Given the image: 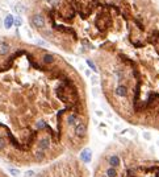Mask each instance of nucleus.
Listing matches in <instances>:
<instances>
[{
	"instance_id": "12",
	"label": "nucleus",
	"mask_w": 159,
	"mask_h": 177,
	"mask_svg": "<svg viewBox=\"0 0 159 177\" xmlns=\"http://www.w3.org/2000/svg\"><path fill=\"white\" fill-rule=\"evenodd\" d=\"M8 172H9L13 177H19L20 175H21V172H20L19 169H16V168H8Z\"/></svg>"
},
{
	"instance_id": "8",
	"label": "nucleus",
	"mask_w": 159,
	"mask_h": 177,
	"mask_svg": "<svg viewBox=\"0 0 159 177\" xmlns=\"http://www.w3.org/2000/svg\"><path fill=\"white\" fill-rule=\"evenodd\" d=\"M25 5H24L22 3H17V4H15L13 5V11L16 12V13H19V15H21V13H24L25 12Z\"/></svg>"
},
{
	"instance_id": "14",
	"label": "nucleus",
	"mask_w": 159,
	"mask_h": 177,
	"mask_svg": "<svg viewBox=\"0 0 159 177\" xmlns=\"http://www.w3.org/2000/svg\"><path fill=\"white\" fill-rule=\"evenodd\" d=\"M13 25H16V27H21L22 25V19L21 17H20V16H17V17H16L15 19V23H13Z\"/></svg>"
},
{
	"instance_id": "9",
	"label": "nucleus",
	"mask_w": 159,
	"mask_h": 177,
	"mask_svg": "<svg viewBox=\"0 0 159 177\" xmlns=\"http://www.w3.org/2000/svg\"><path fill=\"white\" fill-rule=\"evenodd\" d=\"M9 52V45L7 42H0V56H5Z\"/></svg>"
},
{
	"instance_id": "22",
	"label": "nucleus",
	"mask_w": 159,
	"mask_h": 177,
	"mask_svg": "<svg viewBox=\"0 0 159 177\" xmlns=\"http://www.w3.org/2000/svg\"><path fill=\"white\" fill-rule=\"evenodd\" d=\"M96 114H97L99 116H101V115H103V112H101V111H96Z\"/></svg>"
},
{
	"instance_id": "2",
	"label": "nucleus",
	"mask_w": 159,
	"mask_h": 177,
	"mask_svg": "<svg viewBox=\"0 0 159 177\" xmlns=\"http://www.w3.org/2000/svg\"><path fill=\"white\" fill-rule=\"evenodd\" d=\"M80 160L84 164H90L92 161V150L91 148H84L80 152Z\"/></svg>"
},
{
	"instance_id": "1",
	"label": "nucleus",
	"mask_w": 159,
	"mask_h": 177,
	"mask_svg": "<svg viewBox=\"0 0 159 177\" xmlns=\"http://www.w3.org/2000/svg\"><path fill=\"white\" fill-rule=\"evenodd\" d=\"M74 134L78 136V138H83V136H86L87 134V127L86 124L80 122V120H78L76 124L74 126Z\"/></svg>"
},
{
	"instance_id": "4",
	"label": "nucleus",
	"mask_w": 159,
	"mask_h": 177,
	"mask_svg": "<svg viewBox=\"0 0 159 177\" xmlns=\"http://www.w3.org/2000/svg\"><path fill=\"white\" fill-rule=\"evenodd\" d=\"M50 147V139L49 138H42L38 140V150H41L45 152L46 150H49Z\"/></svg>"
},
{
	"instance_id": "7",
	"label": "nucleus",
	"mask_w": 159,
	"mask_h": 177,
	"mask_svg": "<svg viewBox=\"0 0 159 177\" xmlns=\"http://www.w3.org/2000/svg\"><path fill=\"white\" fill-rule=\"evenodd\" d=\"M13 23H15L13 16H12V15H8L7 17L4 19V28H5V29H11L12 25H13Z\"/></svg>"
},
{
	"instance_id": "3",
	"label": "nucleus",
	"mask_w": 159,
	"mask_h": 177,
	"mask_svg": "<svg viewBox=\"0 0 159 177\" xmlns=\"http://www.w3.org/2000/svg\"><path fill=\"white\" fill-rule=\"evenodd\" d=\"M32 24L37 28V29H41V28L45 27V19H43L42 15H34L33 17H32Z\"/></svg>"
},
{
	"instance_id": "18",
	"label": "nucleus",
	"mask_w": 159,
	"mask_h": 177,
	"mask_svg": "<svg viewBox=\"0 0 159 177\" xmlns=\"http://www.w3.org/2000/svg\"><path fill=\"white\" fill-rule=\"evenodd\" d=\"M5 139L3 138V136H0V150H4L5 148Z\"/></svg>"
},
{
	"instance_id": "17",
	"label": "nucleus",
	"mask_w": 159,
	"mask_h": 177,
	"mask_svg": "<svg viewBox=\"0 0 159 177\" xmlns=\"http://www.w3.org/2000/svg\"><path fill=\"white\" fill-rule=\"evenodd\" d=\"M87 65H88L93 71H96V70H97V69H96V66H95V63H93L92 61H91V60H87Z\"/></svg>"
},
{
	"instance_id": "10",
	"label": "nucleus",
	"mask_w": 159,
	"mask_h": 177,
	"mask_svg": "<svg viewBox=\"0 0 159 177\" xmlns=\"http://www.w3.org/2000/svg\"><path fill=\"white\" fill-rule=\"evenodd\" d=\"M78 120H79V119H78V116L75 115V114H71V115L67 116V123H69L70 126H75Z\"/></svg>"
},
{
	"instance_id": "11",
	"label": "nucleus",
	"mask_w": 159,
	"mask_h": 177,
	"mask_svg": "<svg viewBox=\"0 0 159 177\" xmlns=\"http://www.w3.org/2000/svg\"><path fill=\"white\" fill-rule=\"evenodd\" d=\"M107 177H117V171H116V168H108L107 169Z\"/></svg>"
},
{
	"instance_id": "19",
	"label": "nucleus",
	"mask_w": 159,
	"mask_h": 177,
	"mask_svg": "<svg viewBox=\"0 0 159 177\" xmlns=\"http://www.w3.org/2000/svg\"><path fill=\"white\" fill-rule=\"evenodd\" d=\"M25 177H34L36 173H34V171H26L25 172V175H24Z\"/></svg>"
},
{
	"instance_id": "13",
	"label": "nucleus",
	"mask_w": 159,
	"mask_h": 177,
	"mask_svg": "<svg viewBox=\"0 0 159 177\" xmlns=\"http://www.w3.org/2000/svg\"><path fill=\"white\" fill-rule=\"evenodd\" d=\"M43 61H45V63H51L54 61V57L51 54H45L43 56Z\"/></svg>"
},
{
	"instance_id": "15",
	"label": "nucleus",
	"mask_w": 159,
	"mask_h": 177,
	"mask_svg": "<svg viewBox=\"0 0 159 177\" xmlns=\"http://www.w3.org/2000/svg\"><path fill=\"white\" fill-rule=\"evenodd\" d=\"M36 127H37L38 130H43V128L46 127V123L43 122V120H38V122H37V126H36Z\"/></svg>"
},
{
	"instance_id": "16",
	"label": "nucleus",
	"mask_w": 159,
	"mask_h": 177,
	"mask_svg": "<svg viewBox=\"0 0 159 177\" xmlns=\"http://www.w3.org/2000/svg\"><path fill=\"white\" fill-rule=\"evenodd\" d=\"M43 156H45V152H43V151L38 150L37 152H36V157H37V159H43Z\"/></svg>"
},
{
	"instance_id": "21",
	"label": "nucleus",
	"mask_w": 159,
	"mask_h": 177,
	"mask_svg": "<svg viewBox=\"0 0 159 177\" xmlns=\"http://www.w3.org/2000/svg\"><path fill=\"white\" fill-rule=\"evenodd\" d=\"M47 2H49L50 4H53V5H54V4H57V3H58V0H47Z\"/></svg>"
},
{
	"instance_id": "6",
	"label": "nucleus",
	"mask_w": 159,
	"mask_h": 177,
	"mask_svg": "<svg viewBox=\"0 0 159 177\" xmlns=\"http://www.w3.org/2000/svg\"><path fill=\"white\" fill-rule=\"evenodd\" d=\"M108 161H109V164H110V167L112 168H117L118 165H120V157L118 156H116V155H113V156H109V159H108Z\"/></svg>"
},
{
	"instance_id": "20",
	"label": "nucleus",
	"mask_w": 159,
	"mask_h": 177,
	"mask_svg": "<svg viewBox=\"0 0 159 177\" xmlns=\"http://www.w3.org/2000/svg\"><path fill=\"white\" fill-rule=\"evenodd\" d=\"M144 138H145L146 140H150V139H151V135H150L149 132H144Z\"/></svg>"
},
{
	"instance_id": "5",
	"label": "nucleus",
	"mask_w": 159,
	"mask_h": 177,
	"mask_svg": "<svg viewBox=\"0 0 159 177\" xmlns=\"http://www.w3.org/2000/svg\"><path fill=\"white\" fill-rule=\"evenodd\" d=\"M114 92H116L117 96L125 98V96L128 95V88H126V86H124V85H118V86L116 87V90H114Z\"/></svg>"
}]
</instances>
